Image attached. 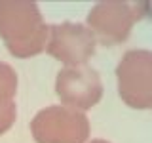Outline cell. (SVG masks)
Instances as JSON below:
<instances>
[{"mask_svg": "<svg viewBox=\"0 0 152 143\" xmlns=\"http://www.w3.org/2000/svg\"><path fill=\"white\" fill-rule=\"evenodd\" d=\"M50 27L44 23L36 2L4 0L0 2V38L10 54L27 59L46 50Z\"/></svg>", "mask_w": 152, "mask_h": 143, "instance_id": "obj_1", "label": "cell"}, {"mask_svg": "<svg viewBox=\"0 0 152 143\" xmlns=\"http://www.w3.org/2000/svg\"><path fill=\"white\" fill-rule=\"evenodd\" d=\"M145 13V2H97L88 13V29L93 32L95 40H101V44L116 46L127 40L135 21Z\"/></svg>", "mask_w": 152, "mask_h": 143, "instance_id": "obj_2", "label": "cell"}, {"mask_svg": "<svg viewBox=\"0 0 152 143\" xmlns=\"http://www.w3.org/2000/svg\"><path fill=\"white\" fill-rule=\"evenodd\" d=\"M31 132L36 143H84L89 137V120L82 111L51 105L34 114Z\"/></svg>", "mask_w": 152, "mask_h": 143, "instance_id": "obj_3", "label": "cell"}, {"mask_svg": "<svg viewBox=\"0 0 152 143\" xmlns=\"http://www.w3.org/2000/svg\"><path fill=\"white\" fill-rule=\"evenodd\" d=\"M118 94L133 109L152 107V52L129 50L116 67Z\"/></svg>", "mask_w": 152, "mask_h": 143, "instance_id": "obj_4", "label": "cell"}, {"mask_svg": "<svg viewBox=\"0 0 152 143\" xmlns=\"http://www.w3.org/2000/svg\"><path fill=\"white\" fill-rule=\"evenodd\" d=\"M93 32L82 23H55L50 25L48 35V54L69 67H84L95 54Z\"/></svg>", "mask_w": 152, "mask_h": 143, "instance_id": "obj_5", "label": "cell"}, {"mask_svg": "<svg viewBox=\"0 0 152 143\" xmlns=\"http://www.w3.org/2000/svg\"><path fill=\"white\" fill-rule=\"evenodd\" d=\"M55 92L65 107L86 111L101 101L103 82L91 67H66L55 78Z\"/></svg>", "mask_w": 152, "mask_h": 143, "instance_id": "obj_6", "label": "cell"}, {"mask_svg": "<svg viewBox=\"0 0 152 143\" xmlns=\"http://www.w3.org/2000/svg\"><path fill=\"white\" fill-rule=\"evenodd\" d=\"M17 73L12 65L0 61V136L13 126L17 116Z\"/></svg>", "mask_w": 152, "mask_h": 143, "instance_id": "obj_7", "label": "cell"}, {"mask_svg": "<svg viewBox=\"0 0 152 143\" xmlns=\"http://www.w3.org/2000/svg\"><path fill=\"white\" fill-rule=\"evenodd\" d=\"M145 10H146V13L152 17V2H145Z\"/></svg>", "mask_w": 152, "mask_h": 143, "instance_id": "obj_8", "label": "cell"}, {"mask_svg": "<svg viewBox=\"0 0 152 143\" xmlns=\"http://www.w3.org/2000/svg\"><path fill=\"white\" fill-rule=\"evenodd\" d=\"M91 143H110V141H107V139H93Z\"/></svg>", "mask_w": 152, "mask_h": 143, "instance_id": "obj_9", "label": "cell"}]
</instances>
